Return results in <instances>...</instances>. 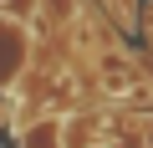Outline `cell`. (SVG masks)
Listing matches in <instances>:
<instances>
[{"mask_svg": "<svg viewBox=\"0 0 153 148\" xmlns=\"http://www.w3.org/2000/svg\"><path fill=\"white\" fill-rule=\"evenodd\" d=\"M26 61H31V31L21 21H0V92L21 82Z\"/></svg>", "mask_w": 153, "mask_h": 148, "instance_id": "cell-1", "label": "cell"}, {"mask_svg": "<svg viewBox=\"0 0 153 148\" xmlns=\"http://www.w3.org/2000/svg\"><path fill=\"white\" fill-rule=\"evenodd\" d=\"M97 77H102V92H107V97H117V102H123V97H133V92L143 87L138 66H133L123 51H102V56H97Z\"/></svg>", "mask_w": 153, "mask_h": 148, "instance_id": "cell-2", "label": "cell"}, {"mask_svg": "<svg viewBox=\"0 0 153 148\" xmlns=\"http://www.w3.org/2000/svg\"><path fill=\"white\" fill-rule=\"evenodd\" d=\"M41 5L36 0H0V21H21V16H36Z\"/></svg>", "mask_w": 153, "mask_h": 148, "instance_id": "cell-3", "label": "cell"}, {"mask_svg": "<svg viewBox=\"0 0 153 148\" xmlns=\"http://www.w3.org/2000/svg\"><path fill=\"white\" fill-rule=\"evenodd\" d=\"M41 10H51L56 21H66V16H76V0H36Z\"/></svg>", "mask_w": 153, "mask_h": 148, "instance_id": "cell-4", "label": "cell"}, {"mask_svg": "<svg viewBox=\"0 0 153 148\" xmlns=\"http://www.w3.org/2000/svg\"><path fill=\"white\" fill-rule=\"evenodd\" d=\"M138 138H143V148H153V112H148V118L138 123Z\"/></svg>", "mask_w": 153, "mask_h": 148, "instance_id": "cell-5", "label": "cell"}]
</instances>
